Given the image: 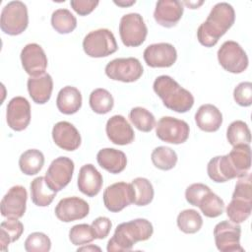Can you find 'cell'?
<instances>
[{"instance_id":"22","label":"cell","mask_w":252,"mask_h":252,"mask_svg":"<svg viewBox=\"0 0 252 252\" xmlns=\"http://www.w3.org/2000/svg\"><path fill=\"white\" fill-rule=\"evenodd\" d=\"M103 179L100 172L91 163H87L80 168L78 175V188L88 197L97 195L102 187Z\"/></svg>"},{"instance_id":"24","label":"cell","mask_w":252,"mask_h":252,"mask_svg":"<svg viewBox=\"0 0 252 252\" xmlns=\"http://www.w3.org/2000/svg\"><path fill=\"white\" fill-rule=\"evenodd\" d=\"M195 122L205 132H216L222 123V114L217 106L206 103L198 108L195 114Z\"/></svg>"},{"instance_id":"1","label":"cell","mask_w":252,"mask_h":252,"mask_svg":"<svg viewBox=\"0 0 252 252\" xmlns=\"http://www.w3.org/2000/svg\"><path fill=\"white\" fill-rule=\"evenodd\" d=\"M234 20L235 12L230 4L226 2L217 3L212 8L207 20L197 30L199 42L206 47L216 45L220 37L232 27Z\"/></svg>"},{"instance_id":"46","label":"cell","mask_w":252,"mask_h":252,"mask_svg":"<svg viewBox=\"0 0 252 252\" xmlns=\"http://www.w3.org/2000/svg\"><path fill=\"white\" fill-rule=\"evenodd\" d=\"M114 3L116 4V5H118V6H120V7H128V6H131V5H133V4H135L136 3V1L135 0H129V1H125V0H119V1H114Z\"/></svg>"},{"instance_id":"41","label":"cell","mask_w":252,"mask_h":252,"mask_svg":"<svg viewBox=\"0 0 252 252\" xmlns=\"http://www.w3.org/2000/svg\"><path fill=\"white\" fill-rule=\"evenodd\" d=\"M50 248V238L42 232H32L25 241V249L28 252H47Z\"/></svg>"},{"instance_id":"19","label":"cell","mask_w":252,"mask_h":252,"mask_svg":"<svg viewBox=\"0 0 252 252\" xmlns=\"http://www.w3.org/2000/svg\"><path fill=\"white\" fill-rule=\"evenodd\" d=\"M108 139L115 145L131 144L135 138L134 130L126 118L122 115H113L110 117L105 126Z\"/></svg>"},{"instance_id":"43","label":"cell","mask_w":252,"mask_h":252,"mask_svg":"<svg viewBox=\"0 0 252 252\" xmlns=\"http://www.w3.org/2000/svg\"><path fill=\"white\" fill-rule=\"evenodd\" d=\"M233 98L240 106H250L252 103V84L250 82L239 83L233 91Z\"/></svg>"},{"instance_id":"23","label":"cell","mask_w":252,"mask_h":252,"mask_svg":"<svg viewBox=\"0 0 252 252\" xmlns=\"http://www.w3.org/2000/svg\"><path fill=\"white\" fill-rule=\"evenodd\" d=\"M28 91L32 99L38 104L46 103L51 96L53 81L48 73L28 79Z\"/></svg>"},{"instance_id":"12","label":"cell","mask_w":252,"mask_h":252,"mask_svg":"<svg viewBox=\"0 0 252 252\" xmlns=\"http://www.w3.org/2000/svg\"><path fill=\"white\" fill-rule=\"evenodd\" d=\"M74 162L67 157L56 158L50 163L46 173L45 179L47 184L56 192L66 187L73 176Z\"/></svg>"},{"instance_id":"30","label":"cell","mask_w":252,"mask_h":252,"mask_svg":"<svg viewBox=\"0 0 252 252\" xmlns=\"http://www.w3.org/2000/svg\"><path fill=\"white\" fill-rule=\"evenodd\" d=\"M44 164L43 154L36 149H30L24 152L19 158L21 171L26 175H34L38 173Z\"/></svg>"},{"instance_id":"38","label":"cell","mask_w":252,"mask_h":252,"mask_svg":"<svg viewBox=\"0 0 252 252\" xmlns=\"http://www.w3.org/2000/svg\"><path fill=\"white\" fill-rule=\"evenodd\" d=\"M129 118L132 124L142 132H150L156 126L155 116L144 107H134L130 110Z\"/></svg>"},{"instance_id":"8","label":"cell","mask_w":252,"mask_h":252,"mask_svg":"<svg viewBox=\"0 0 252 252\" xmlns=\"http://www.w3.org/2000/svg\"><path fill=\"white\" fill-rule=\"evenodd\" d=\"M218 60L227 72L239 74L248 67V57L239 43L233 40L224 41L218 50Z\"/></svg>"},{"instance_id":"40","label":"cell","mask_w":252,"mask_h":252,"mask_svg":"<svg viewBox=\"0 0 252 252\" xmlns=\"http://www.w3.org/2000/svg\"><path fill=\"white\" fill-rule=\"evenodd\" d=\"M69 239L76 246L85 245L95 239L92 225L87 223L76 224L69 231Z\"/></svg>"},{"instance_id":"4","label":"cell","mask_w":252,"mask_h":252,"mask_svg":"<svg viewBox=\"0 0 252 252\" xmlns=\"http://www.w3.org/2000/svg\"><path fill=\"white\" fill-rule=\"evenodd\" d=\"M252 211V178L251 174L238 177L232 198L226 208V215L230 221L241 223L251 215Z\"/></svg>"},{"instance_id":"39","label":"cell","mask_w":252,"mask_h":252,"mask_svg":"<svg viewBox=\"0 0 252 252\" xmlns=\"http://www.w3.org/2000/svg\"><path fill=\"white\" fill-rule=\"evenodd\" d=\"M198 207L205 217L217 218L223 213L224 202L217 194L210 191L204 196Z\"/></svg>"},{"instance_id":"17","label":"cell","mask_w":252,"mask_h":252,"mask_svg":"<svg viewBox=\"0 0 252 252\" xmlns=\"http://www.w3.org/2000/svg\"><path fill=\"white\" fill-rule=\"evenodd\" d=\"M6 120L11 129L25 130L31 121V105L28 99L23 96L13 97L7 105Z\"/></svg>"},{"instance_id":"11","label":"cell","mask_w":252,"mask_h":252,"mask_svg":"<svg viewBox=\"0 0 252 252\" xmlns=\"http://www.w3.org/2000/svg\"><path fill=\"white\" fill-rule=\"evenodd\" d=\"M190 128L187 122L171 116H163L156 125V134L163 142L178 145L189 137Z\"/></svg>"},{"instance_id":"32","label":"cell","mask_w":252,"mask_h":252,"mask_svg":"<svg viewBox=\"0 0 252 252\" xmlns=\"http://www.w3.org/2000/svg\"><path fill=\"white\" fill-rule=\"evenodd\" d=\"M130 184L133 189V203L135 205L146 206L153 201L154 187L147 178L137 177Z\"/></svg>"},{"instance_id":"9","label":"cell","mask_w":252,"mask_h":252,"mask_svg":"<svg viewBox=\"0 0 252 252\" xmlns=\"http://www.w3.org/2000/svg\"><path fill=\"white\" fill-rule=\"evenodd\" d=\"M144 69L137 58H116L105 66V74L114 81L132 83L140 79Z\"/></svg>"},{"instance_id":"29","label":"cell","mask_w":252,"mask_h":252,"mask_svg":"<svg viewBox=\"0 0 252 252\" xmlns=\"http://www.w3.org/2000/svg\"><path fill=\"white\" fill-rule=\"evenodd\" d=\"M227 158L237 174V178L249 171L251 167V150L249 145L234 146L227 154Z\"/></svg>"},{"instance_id":"44","label":"cell","mask_w":252,"mask_h":252,"mask_svg":"<svg viewBox=\"0 0 252 252\" xmlns=\"http://www.w3.org/2000/svg\"><path fill=\"white\" fill-rule=\"evenodd\" d=\"M111 226H112V223L108 218L106 217L96 218L92 223V228H93L95 239L105 238L108 235Z\"/></svg>"},{"instance_id":"18","label":"cell","mask_w":252,"mask_h":252,"mask_svg":"<svg viewBox=\"0 0 252 252\" xmlns=\"http://www.w3.org/2000/svg\"><path fill=\"white\" fill-rule=\"evenodd\" d=\"M55 216L64 222L82 220L89 215L90 206L82 198L67 197L61 199L55 207Z\"/></svg>"},{"instance_id":"48","label":"cell","mask_w":252,"mask_h":252,"mask_svg":"<svg viewBox=\"0 0 252 252\" xmlns=\"http://www.w3.org/2000/svg\"><path fill=\"white\" fill-rule=\"evenodd\" d=\"M185 5H187L189 8H191V9H196V8H198L199 6H201L203 3H204V1H200V2H193V1H185V2H183Z\"/></svg>"},{"instance_id":"25","label":"cell","mask_w":252,"mask_h":252,"mask_svg":"<svg viewBox=\"0 0 252 252\" xmlns=\"http://www.w3.org/2000/svg\"><path fill=\"white\" fill-rule=\"evenodd\" d=\"M98 164L110 173L117 174L123 171L127 164L126 155L113 148H104L96 155Z\"/></svg>"},{"instance_id":"15","label":"cell","mask_w":252,"mask_h":252,"mask_svg":"<svg viewBox=\"0 0 252 252\" xmlns=\"http://www.w3.org/2000/svg\"><path fill=\"white\" fill-rule=\"evenodd\" d=\"M144 60L153 68H166L172 66L177 59L175 47L167 42L154 43L144 50Z\"/></svg>"},{"instance_id":"6","label":"cell","mask_w":252,"mask_h":252,"mask_svg":"<svg viewBox=\"0 0 252 252\" xmlns=\"http://www.w3.org/2000/svg\"><path fill=\"white\" fill-rule=\"evenodd\" d=\"M83 48L87 55L94 58L106 57L117 49L114 34L107 29H98L90 32L83 40Z\"/></svg>"},{"instance_id":"45","label":"cell","mask_w":252,"mask_h":252,"mask_svg":"<svg viewBox=\"0 0 252 252\" xmlns=\"http://www.w3.org/2000/svg\"><path fill=\"white\" fill-rule=\"evenodd\" d=\"M98 3L97 0H71L70 5L77 14L86 16L92 13Z\"/></svg>"},{"instance_id":"42","label":"cell","mask_w":252,"mask_h":252,"mask_svg":"<svg viewBox=\"0 0 252 252\" xmlns=\"http://www.w3.org/2000/svg\"><path fill=\"white\" fill-rule=\"evenodd\" d=\"M210 191H211L210 187L203 183H193L186 188V191H185L186 201L190 205L198 207L201 200Z\"/></svg>"},{"instance_id":"2","label":"cell","mask_w":252,"mask_h":252,"mask_svg":"<svg viewBox=\"0 0 252 252\" xmlns=\"http://www.w3.org/2000/svg\"><path fill=\"white\" fill-rule=\"evenodd\" d=\"M154 232L153 224L146 219H136L122 222L115 228L113 236L108 240V252H127L139 241L148 240Z\"/></svg>"},{"instance_id":"20","label":"cell","mask_w":252,"mask_h":252,"mask_svg":"<svg viewBox=\"0 0 252 252\" xmlns=\"http://www.w3.org/2000/svg\"><path fill=\"white\" fill-rule=\"evenodd\" d=\"M183 5L177 0H159L156 4L154 18L156 22L164 27H174L183 15Z\"/></svg>"},{"instance_id":"47","label":"cell","mask_w":252,"mask_h":252,"mask_svg":"<svg viewBox=\"0 0 252 252\" xmlns=\"http://www.w3.org/2000/svg\"><path fill=\"white\" fill-rule=\"evenodd\" d=\"M94 250H96V251H100L101 249H100L99 247H97V246H94V245L82 246V247H80V248H78V249H77V251H78V252H79V251H94Z\"/></svg>"},{"instance_id":"13","label":"cell","mask_w":252,"mask_h":252,"mask_svg":"<svg viewBox=\"0 0 252 252\" xmlns=\"http://www.w3.org/2000/svg\"><path fill=\"white\" fill-rule=\"evenodd\" d=\"M133 198L132 186L126 182L113 183L103 191L104 206L112 213H118L132 204Z\"/></svg>"},{"instance_id":"16","label":"cell","mask_w":252,"mask_h":252,"mask_svg":"<svg viewBox=\"0 0 252 252\" xmlns=\"http://www.w3.org/2000/svg\"><path fill=\"white\" fill-rule=\"evenodd\" d=\"M22 66L31 77H37L45 73L47 57L42 47L37 43H29L21 51Z\"/></svg>"},{"instance_id":"5","label":"cell","mask_w":252,"mask_h":252,"mask_svg":"<svg viewBox=\"0 0 252 252\" xmlns=\"http://www.w3.org/2000/svg\"><path fill=\"white\" fill-rule=\"evenodd\" d=\"M28 24V8L24 2L11 1L3 7L0 18L2 32L10 35H18L27 29Z\"/></svg>"},{"instance_id":"35","label":"cell","mask_w":252,"mask_h":252,"mask_svg":"<svg viewBox=\"0 0 252 252\" xmlns=\"http://www.w3.org/2000/svg\"><path fill=\"white\" fill-rule=\"evenodd\" d=\"M176 222L181 231L192 234L200 230L203 224V220L196 210L187 209L178 214Z\"/></svg>"},{"instance_id":"3","label":"cell","mask_w":252,"mask_h":252,"mask_svg":"<svg viewBox=\"0 0 252 252\" xmlns=\"http://www.w3.org/2000/svg\"><path fill=\"white\" fill-rule=\"evenodd\" d=\"M153 88L155 93L161 98L163 104L175 112H187L194 104L192 94L182 88L170 76H158L155 80Z\"/></svg>"},{"instance_id":"33","label":"cell","mask_w":252,"mask_h":252,"mask_svg":"<svg viewBox=\"0 0 252 252\" xmlns=\"http://www.w3.org/2000/svg\"><path fill=\"white\" fill-rule=\"evenodd\" d=\"M90 106L97 114L109 112L114 105L112 94L105 89H95L90 94Z\"/></svg>"},{"instance_id":"26","label":"cell","mask_w":252,"mask_h":252,"mask_svg":"<svg viewBox=\"0 0 252 252\" xmlns=\"http://www.w3.org/2000/svg\"><path fill=\"white\" fill-rule=\"evenodd\" d=\"M207 172L209 177L218 183L226 182L237 177V174L232 167L227 155L213 158L207 165Z\"/></svg>"},{"instance_id":"7","label":"cell","mask_w":252,"mask_h":252,"mask_svg":"<svg viewBox=\"0 0 252 252\" xmlns=\"http://www.w3.org/2000/svg\"><path fill=\"white\" fill-rule=\"evenodd\" d=\"M119 34L124 45L128 47L141 45L148 34V28L143 17L138 13L122 16L119 24Z\"/></svg>"},{"instance_id":"10","label":"cell","mask_w":252,"mask_h":252,"mask_svg":"<svg viewBox=\"0 0 252 252\" xmlns=\"http://www.w3.org/2000/svg\"><path fill=\"white\" fill-rule=\"evenodd\" d=\"M241 227L239 223L223 220L214 228L215 242L218 250L221 252H243L240 245Z\"/></svg>"},{"instance_id":"28","label":"cell","mask_w":252,"mask_h":252,"mask_svg":"<svg viewBox=\"0 0 252 252\" xmlns=\"http://www.w3.org/2000/svg\"><path fill=\"white\" fill-rule=\"evenodd\" d=\"M30 188L32 201L34 205L38 207L49 206L57 193L47 184L46 179L43 176H38L34 178L32 181Z\"/></svg>"},{"instance_id":"36","label":"cell","mask_w":252,"mask_h":252,"mask_svg":"<svg viewBox=\"0 0 252 252\" xmlns=\"http://www.w3.org/2000/svg\"><path fill=\"white\" fill-rule=\"evenodd\" d=\"M51 25L59 33H69L77 27L75 16L68 9H57L52 13Z\"/></svg>"},{"instance_id":"34","label":"cell","mask_w":252,"mask_h":252,"mask_svg":"<svg viewBox=\"0 0 252 252\" xmlns=\"http://www.w3.org/2000/svg\"><path fill=\"white\" fill-rule=\"evenodd\" d=\"M226 139L232 147L237 145H249L251 142V134L248 125L242 120L231 122L226 130Z\"/></svg>"},{"instance_id":"27","label":"cell","mask_w":252,"mask_h":252,"mask_svg":"<svg viewBox=\"0 0 252 252\" xmlns=\"http://www.w3.org/2000/svg\"><path fill=\"white\" fill-rule=\"evenodd\" d=\"M56 105L60 112L64 114H74L82 106V94L80 91L72 86L61 89L57 94Z\"/></svg>"},{"instance_id":"14","label":"cell","mask_w":252,"mask_h":252,"mask_svg":"<svg viewBox=\"0 0 252 252\" xmlns=\"http://www.w3.org/2000/svg\"><path fill=\"white\" fill-rule=\"evenodd\" d=\"M28 193L24 186L11 187L1 200V215L7 219H20L26 212Z\"/></svg>"},{"instance_id":"31","label":"cell","mask_w":252,"mask_h":252,"mask_svg":"<svg viewBox=\"0 0 252 252\" xmlns=\"http://www.w3.org/2000/svg\"><path fill=\"white\" fill-rule=\"evenodd\" d=\"M24 231L23 223L18 219H8L0 224L1 250L6 251L8 245L20 238Z\"/></svg>"},{"instance_id":"21","label":"cell","mask_w":252,"mask_h":252,"mask_svg":"<svg viewBox=\"0 0 252 252\" xmlns=\"http://www.w3.org/2000/svg\"><path fill=\"white\" fill-rule=\"evenodd\" d=\"M52 139L59 148L65 151H75L81 145L79 131L68 121H60L53 126Z\"/></svg>"},{"instance_id":"37","label":"cell","mask_w":252,"mask_h":252,"mask_svg":"<svg viewBox=\"0 0 252 252\" xmlns=\"http://www.w3.org/2000/svg\"><path fill=\"white\" fill-rule=\"evenodd\" d=\"M151 158L154 165L161 170H169L173 168L177 162L176 153L171 148L165 146L157 147L152 152Z\"/></svg>"}]
</instances>
